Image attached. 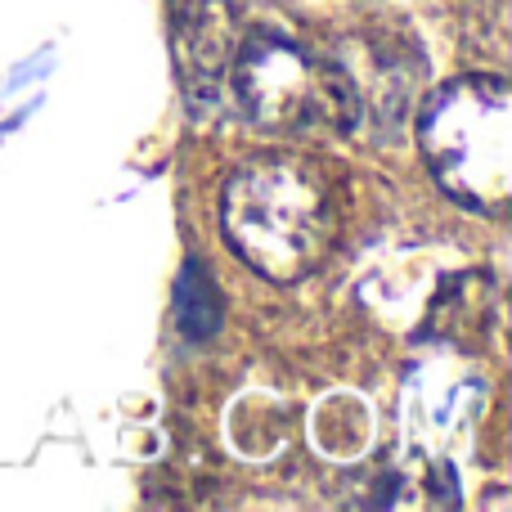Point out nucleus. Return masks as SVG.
Listing matches in <instances>:
<instances>
[{"mask_svg":"<svg viewBox=\"0 0 512 512\" xmlns=\"http://www.w3.org/2000/svg\"><path fill=\"white\" fill-rule=\"evenodd\" d=\"M230 248L270 283H297L324 265L337 239V198L328 176L297 153L243 162L221 198Z\"/></svg>","mask_w":512,"mask_h":512,"instance_id":"nucleus-1","label":"nucleus"},{"mask_svg":"<svg viewBox=\"0 0 512 512\" xmlns=\"http://www.w3.org/2000/svg\"><path fill=\"white\" fill-rule=\"evenodd\" d=\"M418 144L454 203L504 216L512 198V90L504 77L445 81L418 117Z\"/></svg>","mask_w":512,"mask_h":512,"instance_id":"nucleus-2","label":"nucleus"},{"mask_svg":"<svg viewBox=\"0 0 512 512\" xmlns=\"http://www.w3.org/2000/svg\"><path fill=\"white\" fill-rule=\"evenodd\" d=\"M225 81L234 86L248 122L274 135L346 131L360 113V90L333 59H319L274 32L239 41Z\"/></svg>","mask_w":512,"mask_h":512,"instance_id":"nucleus-3","label":"nucleus"},{"mask_svg":"<svg viewBox=\"0 0 512 512\" xmlns=\"http://www.w3.org/2000/svg\"><path fill=\"white\" fill-rule=\"evenodd\" d=\"M171 32L194 86L230 77V63L239 54V18L230 0H171Z\"/></svg>","mask_w":512,"mask_h":512,"instance_id":"nucleus-4","label":"nucleus"}]
</instances>
